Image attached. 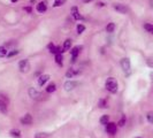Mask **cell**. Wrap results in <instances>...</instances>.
I'll list each match as a JSON object with an SVG mask.
<instances>
[{
    "mask_svg": "<svg viewBox=\"0 0 153 138\" xmlns=\"http://www.w3.org/2000/svg\"><path fill=\"white\" fill-rule=\"evenodd\" d=\"M20 52L17 51V50H12V51H9L8 53H7V58H13V56H15V55H17Z\"/></svg>",
    "mask_w": 153,
    "mask_h": 138,
    "instance_id": "cb8c5ba5",
    "label": "cell"
},
{
    "mask_svg": "<svg viewBox=\"0 0 153 138\" xmlns=\"http://www.w3.org/2000/svg\"><path fill=\"white\" fill-rule=\"evenodd\" d=\"M71 14H72V17L75 20H82V15L80 14L77 7H71Z\"/></svg>",
    "mask_w": 153,
    "mask_h": 138,
    "instance_id": "30bf717a",
    "label": "cell"
},
{
    "mask_svg": "<svg viewBox=\"0 0 153 138\" xmlns=\"http://www.w3.org/2000/svg\"><path fill=\"white\" fill-rule=\"evenodd\" d=\"M109 123V115H103L100 117V124L103 125H107Z\"/></svg>",
    "mask_w": 153,
    "mask_h": 138,
    "instance_id": "e0dca14e",
    "label": "cell"
},
{
    "mask_svg": "<svg viewBox=\"0 0 153 138\" xmlns=\"http://www.w3.org/2000/svg\"><path fill=\"white\" fill-rule=\"evenodd\" d=\"M9 133H11V136L14 137V138H20V137H21V131H20L19 129H12V130L9 131Z\"/></svg>",
    "mask_w": 153,
    "mask_h": 138,
    "instance_id": "2e32d148",
    "label": "cell"
},
{
    "mask_svg": "<svg viewBox=\"0 0 153 138\" xmlns=\"http://www.w3.org/2000/svg\"><path fill=\"white\" fill-rule=\"evenodd\" d=\"M146 64H147L148 67L153 68V56H150V58L146 59Z\"/></svg>",
    "mask_w": 153,
    "mask_h": 138,
    "instance_id": "f546056e",
    "label": "cell"
},
{
    "mask_svg": "<svg viewBox=\"0 0 153 138\" xmlns=\"http://www.w3.org/2000/svg\"><path fill=\"white\" fill-rule=\"evenodd\" d=\"M47 11V5L45 1H40L38 5H37V12L38 13H45Z\"/></svg>",
    "mask_w": 153,
    "mask_h": 138,
    "instance_id": "9c48e42d",
    "label": "cell"
},
{
    "mask_svg": "<svg viewBox=\"0 0 153 138\" xmlns=\"http://www.w3.org/2000/svg\"><path fill=\"white\" fill-rule=\"evenodd\" d=\"M125 121H127L125 116H124V115H122V117H121V119H120V121H119V127H124V125H125Z\"/></svg>",
    "mask_w": 153,
    "mask_h": 138,
    "instance_id": "f1b7e54d",
    "label": "cell"
},
{
    "mask_svg": "<svg viewBox=\"0 0 153 138\" xmlns=\"http://www.w3.org/2000/svg\"><path fill=\"white\" fill-rule=\"evenodd\" d=\"M106 130H107V132H108L109 135H115V133H116V130H117V127H116L115 123L109 122V123L106 125Z\"/></svg>",
    "mask_w": 153,
    "mask_h": 138,
    "instance_id": "52a82bcc",
    "label": "cell"
},
{
    "mask_svg": "<svg viewBox=\"0 0 153 138\" xmlns=\"http://www.w3.org/2000/svg\"><path fill=\"white\" fill-rule=\"evenodd\" d=\"M16 1H19V0H12V3H16Z\"/></svg>",
    "mask_w": 153,
    "mask_h": 138,
    "instance_id": "d590c367",
    "label": "cell"
},
{
    "mask_svg": "<svg viewBox=\"0 0 153 138\" xmlns=\"http://www.w3.org/2000/svg\"><path fill=\"white\" fill-rule=\"evenodd\" d=\"M83 1L87 4V3H91V1H93V0H83Z\"/></svg>",
    "mask_w": 153,
    "mask_h": 138,
    "instance_id": "836d02e7",
    "label": "cell"
},
{
    "mask_svg": "<svg viewBox=\"0 0 153 138\" xmlns=\"http://www.w3.org/2000/svg\"><path fill=\"white\" fill-rule=\"evenodd\" d=\"M146 119H147V121H148L150 123H153V112H150V113H147V115H146Z\"/></svg>",
    "mask_w": 153,
    "mask_h": 138,
    "instance_id": "4dcf8cb0",
    "label": "cell"
},
{
    "mask_svg": "<svg viewBox=\"0 0 153 138\" xmlns=\"http://www.w3.org/2000/svg\"><path fill=\"white\" fill-rule=\"evenodd\" d=\"M55 90H56L55 83H50V84L46 86V92H47V93H52V92H54Z\"/></svg>",
    "mask_w": 153,
    "mask_h": 138,
    "instance_id": "9a60e30c",
    "label": "cell"
},
{
    "mask_svg": "<svg viewBox=\"0 0 153 138\" xmlns=\"http://www.w3.org/2000/svg\"><path fill=\"white\" fill-rule=\"evenodd\" d=\"M136 138H143V137H136Z\"/></svg>",
    "mask_w": 153,
    "mask_h": 138,
    "instance_id": "8d00e7d4",
    "label": "cell"
},
{
    "mask_svg": "<svg viewBox=\"0 0 153 138\" xmlns=\"http://www.w3.org/2000/svg\"><path fill=\"white\" fill-rule=\"evenodd\" d=\"M0 111H1L3 113H6V111H7L6 102H5L4 100H1V99H0Z\"/></svg>",
    "mask_w": 153,
    "mask_h": 138,
    "instance_id": "603a6c76",
    "label": "cell"
},
{
    "mask_svg": "<svg viewBox=\"0 0 153 138\" xmlns=\"http://www.w3.org/2000/svg\"><path fill=\"white\" fill-rule=\"evenodd\" d=\"M114 9L121 14H127L128 13V7L125 5H122V4H116L114 5Z\"/></svg>",
    "mask_w": 153,
    "mask_h": 138,
    "instance_id": "5b68a950",
    "label": "cell"
},
{
    "mask_svg": "<svg viewBox=\"0 0 153 138\" xmlns=\"http://www.w3.org/2000/svg\"><path fill=\"white\" fill-rule=\"evenodd\" d=\"M84 30H85V25L84 24H79L77 25V33L79 35H81L82 32H84Z\"/></svg>",
    "mask_w": 153,
    "mask_h": 138,
    "instance_id": "4316f807",
    "label": "cell"
},
{
    "mask_svg": "<svg viewBox=\"0 0 153 138\" xmlns=\"http://www.w3.org/2000/svg\"><path fill=\"white\" fill-rule=\"evenodd\" d=\"M105 88H106L107 91H109V92H112V93H115V92L117 91V82H116L113 77H109V78H107V81H106Z\"/></svg>",
    "mask_w": 153,
    "mask_h": 138,
    "instance_id": "6da1fadb",
    "label": "cell"
},
{
    "mask_svg": "<svg viewBox=\"0 0 153 138\" xmlns=\"http://www.w3.org/2000/svg\"><path fill=\"white\" fill-rule=\"evenodd\" d=\"M150 77H151V78H152V80H153V72H152V73H151V74H150Z\"/></svg>",
    "mask_w": 153,
    "mask_h": 138,
    "instance_id": "e575fe53",
    "label": "cell"
},
{
    "mask_svg": "<svg viewBox=\"0 0 153 138\" xmlns=\"http://www.w3.org/2000/svg\"><path fill=\"white\" fill-rule=\"evenodd\" d=\"M77 82H75V81H67L66 83H64V85H63V88H64V90L66 91H71V90H74L76 86H77Z\"/></svg>",
    "mask_w": 153,
    "mask_h": 138,
    "instance_id": "277c9868",
    "label": "cell"
},
{
    "mask_svg": "<svg viewBox=\"0 0 153 138\" xmlns=\"http://www.w3.org/2000/svg\"><path fill=\"white\" fill-rule=\"evenodd\" d=\"M67 0H54V4H53V7H61L62 5L66 4Z\"/></svg>",
    "mask_w": 153,
    "mask_h": 138,
    "instance_id": "d6986e66",
    "label": "cell"
},
{
    "mask_svg": "<svg viewBox=\"0 0 153 138\" xmlns=\"http://www.w3.org/2000/svg\"><path fill=\"white\" fill-rule=\"evenodd\" d=\"M19 69H20V72L21 73H28L30 70V63L28 60L23 59L19 62Z\"/></svg>",
    "mask_w": 153,
    "mask_h": 138,
    "instance_id": "3957f363",
    "label": "cell"
},
{
    "mask_svg": "<svg viewBox=\"0 0 153 138\" xmlns=\"http://www.w3.org/2000/svg\"><path fill=\"white\" fill-rule=\"evenodd\" d=\"M48 137H50V135L48 133H45V132H38L35 136V138H48Z\"/></svg>",
    "mask_w": 153,
    "mask_h": 138,
    "instance_id": "d4e9b609",
    "label": "cell"
},
{
    "mask_svg": "<svg viewBox=\"0 0 153 138\" xmlns=\"http://www.w3.org/2000/svg\"><path fill=\"white\" fill-rule=\"evenodd\" d=\"M98 105H99L100 108H106V107H107V101H106L105 99H100Z\"/></svg>",
    "mask_w": 153,
    "mask_h": 138,
    "instance_id": "83f0119b",
    "label": "cell"
},
{
    "mask_svg": "<svg viewBox=\"0 0 153 138\" xmlns=\"http://www.w3.org/2000/svg\"><path fill=\"white\" fill-rule=\"evenodd\" d=\"M7 48H6V46H0V58H4V56H6L7 55Z\"/></svg>",
    "mask_w": 153,
    "mask_h": 138,
    "instance_id": "44dd1931",
    "label": "cell"
},
{
    "mask_svg": "<svg viewBox=\"0 0 153 138\" xmlns=\"http://www.w3.org/2000/svg\"><path fill=\"white\" fill-rule=\"evenodd\" d=\"M24 9H25V11H27L28 13H31V7H25Z\"/></svg>",
    "mask_w": 153,
    "mask_h": 138,
    "instance_id": "1f68e13d",
    "label": "cell"
},
{
    "mask_svg": "<svg viewBox=\"0 0 153 138\" xmlns=\"http://www.w3.org/2000/svg\"><path fill=\"white\" fill-rule=\"evenodd\" d=\"M120 64H121V67H122V69H123V72H124L125 74H129V73H130L131 64H130V60H129L128 58H123V59H121Z\"/></svg>",
    "mask_w": 153,
    "mask_h": 138,
    "instance_id": "7a4b0ae2",
    "label": "cell"
},
{
    "mask_svg": "<svg viewBox=\"0 0 153 138\" xmlns=\"http://www.w3.org/2000/svg\"><path fill=\"white\" fill-rule=\"evenodd\" d=\"M47 48H48V51H50L52 54H56V46H54L53 43H50L48 46H47Z\"/></svg>",
    "mask_w": 153,
    "mask_h": 138,
    "instance_id": "ffe728a7",
    "label": "cell"
},
{
    "mask_svg": "<svg viewBox=\"0 0 153 138\" xmlns=\"http://www.w3.org/2000/svg\"><path fill=\"white\" fill-rule=\"evenodd\" d=\"M50 80V75H42L39 78H38V85L39 86H44L45 83Z\"/></svg>",
    "mask_w": 153,
    "mask_h": 138,
    "instance_id": "8fae6325",
    "label": "cell"
},
{
    "mask_svg": "<svg viewBox=\"0 0 153 138\" xmlns=\"http://www.w3.org/2000/svg\"><path fill=\"white\" fill-rule=\"evenodd\" d=\"M82 48H83L82 46H75V47H72V50L70 51V53H71V56L77 58V55H79V53H80V51H81Z\"/></svg>",
    "mask_w": 153,
    "mask_h": 138,
    "instance_id": "4fadbf2b",
    "label": "cell"
},
{
    "mask_svg": "<svg viewBox=\"0 0 153 138\" xmlns=\"http://www.w3.org/2000/svg\"><path fill=\"white\" fill-rule=\"evenodd\" d=\"M144 29H145L147 32H150V33L153 35V25H152V24H150V23H145V24H144Z\"/></svg>",
    "mask_w": 153,
    "mask_h": 138,
    "instance_id": "7402d4cb",
    "label": "cell"
},
{
    "mask_svg": "<svg viewBox=\"0 0 153 138\" xmlns=\"http://www.w3.org/2000/svg\"><path fill=\"white\" fill-rule=\"evenodd\" d=\"M32 116L30 115V114H25L22 119H21V123L23 124V125H31L32 124Z\"/></svg>",
    "mask_w": 153,
    "mask_h": 138,
    "instance_id": "8992f818",
    "label": "cell"
},
{
    "mask_svg": "<svg viewBox=\"0 0 153 138\" xmlns=\"http://www.w3.org/2000/svg\"><path fill=\"white\" fill-rule=\"evenodd\" d=\"M98 6H99V7H104L105 4H104V3H98Z\"/></svg>",
    "mask_w": 153,
    "mask_h": 138,
    "instance_id": "d6a6232c",
    "label": "cell"
},
{
    "mask_svg": "<svg viewBox=\"0 0 153 138\" xmlns=\"http://www.w3.org/2000/svg\"><path fill=\"white\" fill-rule=\"evenodd\" d=\"M80 72L79 70H76V69H72V68H70V69H68V72L66 73V76L68 77V78H72L75 75H77Z\"/></svg>",
    "mask_w": 153,
    "mask_h": 138,
    "instance_id": "7c38bea8",
    "label": "cell"
},
{
    "mask_svg": "<svg viewBox=\"0 0 153 138\" xmlns=\"http://www.w3.org/2000/svg\"><path fill=\"white\" fill-rule=\"evenodd\" d=\"M70 47H71V40H70V39H66V40H64V43H63V46H62L63 53H64V52H67V51H69V50H70Z\"/></svg>",
    "mask_w": 153,
    "mask_h": 138,
    "instance_id": "5bb4252c",
    "label": "cell"
},
{
    "mask_svg": "<svg viewBox=\"0 0 153 138\" xmlns=\"http://www.w3.org/2000/svg\"><path fill=\"white\" fill-rule=\"evenodd\" d=\"M62 54H55V62L58 63V64H62Z\"/></svg>",
    "mask_w": 153,
    "mask_h": 138,
    "instance_id": "484cf974",
    "label": "cell"
},
{
    "mask_svg": "<svg viewBox=\"0 0 153 138\" xmlns=\"http://www.w3.org/2000/svg\"><path fill=\"white\" fill-rule=\"evenodd\" d=\"M28 93H29V96H30V98H32V99H38L42 94L35 89V88H30L29 89V91H28Z\"/></svg>",
    "mask_w": 153,
    "mask_h": 138,
    "instance_id": "ba28073f",
    "label": "cell"
},
{
    "mask_svg": "<svg viewBox=\"0 0 153 138\" xmlns=\"http://www.w3.org/2000/svg\"><path fill=\"white\" fill-rule=\"evenodd\" d=\"M114 30H115V24H114L113 22H111V23H108V24L106 25V31H107V32L112 33V32H114Z\"/></svg>",
    "mask_w": 153,
    "mask_h": 138,
    "instance_id": "ac0fdd59",
    "label": "cell"
}]
</instances>
